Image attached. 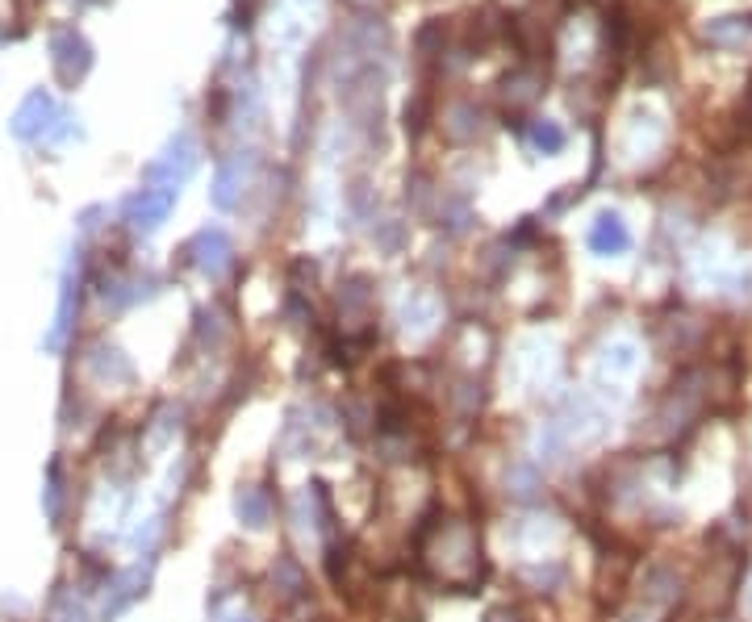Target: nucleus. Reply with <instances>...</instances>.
I'll use <instances>...</instances> for the list:
<instances>
[{
    "label": "nucleus",
    "mask_w": 752,
    "mask_h": 622,
    "mask_svg": "<svg viewBox=\"0 0 752 622\" xmlns=\"http://www.w3.org/2000/svg\"><path fill=\"white\" fill-rule=\"evenodd\" d=\"M590 247H594L598 255H623V251L631 247V234H627V226H623L619 213H602L598 226L590 230Z\"/></svg>",
    "instance_id": "obj_4"
},
{
    "label": "nucleus",
    "mask_w": 752,
    "mask_h": 622,
    "mask_svg": "<svg viewBox=\"0 0 752 622\" xmlns=\"http://www.w3.org/2000/svg\"><path fill=\"white\" fill-rule=\"evenodd\" d=\"M51 51H55V67H59V76L72 84V80H80L84 71H88V63H92V55H88V42L80 38V34H59L55 42H51Z\"/></svg>",
    "instance_id": "obj_3"
},
{
    "label": "nucleus",
    "mask_w": 752,
    "mask_h": 622,
    "mask_svg": "<svg viewBox=\"0 0 752 622\" xmlns=\"http://www.w3.org/2000/svg\"><path fill=\"white\" fill-rule=\"evenodd\" d=\"M531 138H535V147H539V151H560V142H564V134H560L552 122L535 126V134H531Z\"/></svg>",
    "instance_id": "obj_6"
},
{
    "label": "nucleus",
    "mask_w": 752,
    "mask_h": 622,
    "mask_svg": "<svg viewBox=\"0 0 752 622\" xmlns=\"http://www.w3.org/2000/svg\"><path fill=\"white\" fill-rule=\"evenodd\" d=\"M172 201H176V188H143V193L130 197L126 218H130L138 230H155L163 218H168Z\"/></svg>",
    "instance_id": "obj_1"
},
{
    "label": "nucleus",
    "mask_w": 752,
    "mask_h": 622,
    "mask_svg": "<svg viewBox=\"0 0 752 622\" xmlns=\"http://www.w3.org/2000/svg\"><path fill=\"white\" fill-rule=\"evenodd\" d=\"M239 514L247 518V526H264V518H268L264 497L255 493V489H243V493H239Z\"/></svg>",
    "instance_id": "obj_5"
},
{
    "label": "nucleus",
    "mask_w": 752,
    "mask_h": 622,
    "mask_svg": "<svg viewBox=\"0 0 752 622\" xmlns=\"http://www.w3.org/2000/svg\"><path fill=\"white\" fill-rule=\"evenodd\" d=\"M51 122H55V101L46 97V92H30V97L21 101V109L13 113V134L30 142L51 130Z\"/></svg>",
    "instance_id": "obj_2"
}]
</instances>
